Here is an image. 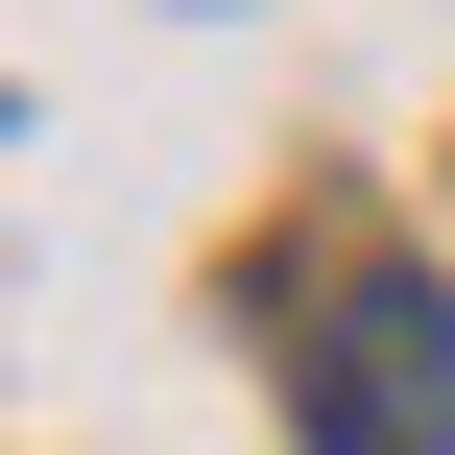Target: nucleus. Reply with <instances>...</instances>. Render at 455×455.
Here are the masks:
<instances>
[{
	"mask_svg": "<svg viewBox=\"0 0 455 455\" xmlns=\"http://www.w3.org/2000/svg\"><path fill=\"white\" fill-rule=\"evenodd\" d=\"M312 455H455V288H312Z\"/></svg>",
	"mask_w": 455,
	"mask_h": 455,
	"instance_id": "obj_1",
	"label": "nucleus"
}]
</instances>
